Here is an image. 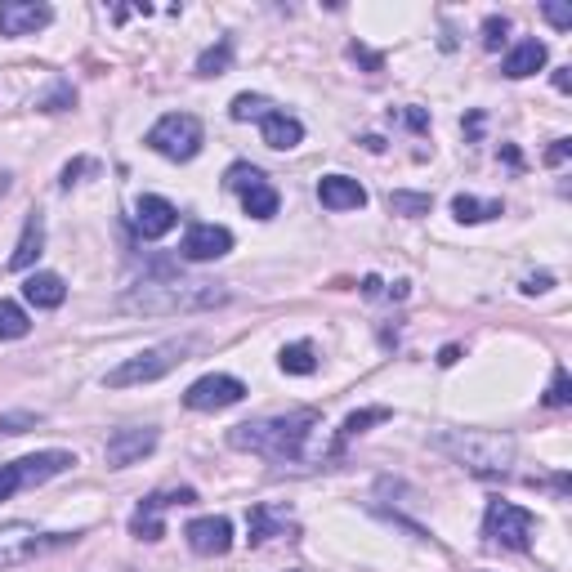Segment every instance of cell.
Masks as SVG:
<instances>
[{
  "instance_id": "6da1fadb",
  "label": "cell",
  "mask_w": 572,
  "mask_h": 572,
  "mask_svg": "<svg viewBox=\"0 0 572 572\" xmlns=\"http://www.w3.org/2000/svg\"><path fill=\"white\" fill-rule=\"evenodd\" d=\"M322 425L318 412H286V416H260V421H242L228 429V443L237 452H251L264 456V461H278V465H295L304 461V447H309L313 429Z\"/></svg>"
},
{
  "instance_id": "7a4b0ae2",
  "label": "cell",
  "mask_w": 572,
  "mask_h": 572,
  "mask_svg": "<svg viewBox=\"0 0 572 572\" xmlns=\"http://www.w3.org/2000/svg\"><path fill=\"white\" fill-rule=\"evenodd\" d=\"M228 304V286L202 278H143L121 295V309L143 313V318H179V313H211Z\"/></svg>"
},
{
  "instance_id": "3957f363",
  "label": "cell",
  "mask_w": 572,
  "mask_h": 572,
  "mask_svg": "<svg viewBox=\"0 0 572 572\" xmlns=\"http://www.w3.org/2000/svg\"><path fill=\"white\" fill-rule=\"evenodd\" d=\"M429 443H434V452H443L447 461H456L479 479H505L519 456V443L505 429H438Z\"/></svg>"
},
{
  "instance_id": "277c9868",
  "label": "cell",
  "mask_w": 572,
  "mask_h": 572,
  "mask_svg": "<svg viewBox=\"0 0 572 572\" xmlns=\"http://www.w3.org/2000/svg\"><path fill=\"white\" fill-rule=\"evenodd\" d=\"M193 354V340H170V345H157V349H143L135 358H121L117 367L103 376L108 389H130V385H152V380L170 376L179 362H188Z\"/></svg>"
},
{
  "instance_id": "5b68a950",
  "label": "cell",
  "mask_w": 572,
  "mask_h": 572,
  "mask_svg": "<svg viewBox=\"0 0 572 572\" xmlns=\"http://www.w3.org/2000/svg\"><path fill=\"white\" fill-rule=\"evenodd\" d=\"M72 465H76V456L63 452V447H50V452H32V456H18V461L0 465V501H9L14 492H23V488H36V483L59 479V474H68Z\"/></svg>"
},
{
  "instance_id": "8992f818",
  "label": "cell",
  "mask_w": 572,
  "mask_h": 572,
  "mask_svg": "<svg viewBox=\"0 0 572 572\" xmlns=\"http://www.w3.org/2000/svg\"><path fill=\"white\" fill-rule=\"evenodd\" d=\"M202 143H206L202 121H197L193 112H166V117L148 130V148L161 152L166 161H193L197 152H202Z\"/></svg>"
},
{
  "instance_id": "52a82bcc",
  "label": "cell",
  "mask_w": 572,
  "mask_h": 572,
  "mask_svg": "<svg viewBox=\"0 0 572 572\" xmlns=\"http://www.w3.org/2000/svg\"><path fill=\"white\" fill-rule=\"evenodd\" d=\"M532 528H537L532 510H523L514 501H488V514H483V537L488 541H497L505 550H528Z\"/></svg>"
},
{
  "instance_id": "ba28073f",
  "label": "cell",
  "mask_w": 572,
  "mask_h": 572,
  "mask_svg": "<svg viewBox=\"0 0 572 572\" xmlns=\"http://www.w3.org/2000/svg\"><path fill=\"white\" fill-rule=\"evenodd\" d=\"M63 541H76V532L72 537H50V532H36L32 523H0V572L32 564L36 555L63 546Z\"/></svg>"
},
{
  "instance_id": "9c48e42d",
  "label": "cell",
  "mask_w": 572,
  "mask_h": 572,
  "mask_svg": "<svg viewBox=\"0 0 572 572\" xmlns=\"http://www.w3.org/2000/svg\"><path fill=\"white\" fill-rule=\"evenodd\" d=\"M193 501H197L193 488H170V492H152V497H143L135 505V514H130V537L161 541L166 537V510L170 505H193Z\"/></svg>"
},
{
  "instance_id": "30bf717a",
  "label": "cell",
  "mask_w": 572,
  "mask_h": 572,
  "mask_svg": "<svg viewBox=\"0 0 572 572\" xmlns=\"http://www.w3.org/2000/svg\"><path fill=\"white\" fill-rule=\"evenodd\" d=\"M161 443V429L157 425H126V429H112V438L103 443V461L108 470H130L139 465L143 456H152Z\"/></svg>"
},
{
  "instance_id": "8fae6325",
  "label": "cell",
  "mask_w": 572,
  "mask_h": 572,
  "mask_svg": "<svg viewBox=\"0 0 572 572\" xmlns=\"http://www.w3.org/2000/svg\"><path fill=\"white\" fill-rule=\"evenodd\" d=\"M242 398H246V385L237 376H224V371H211V376L193 380L184 389L188 412H224V407H237Z\"/></svg>"
},
{
  "instance_id": "7c38bea8",
  "label": "cell",
  "mask_w": 572,
  "mask_h": 572,
  "mask_svg": "<svg viewBox=\"0 0 572 572\" xmlns=\"http://www.w3.org/2000/svg\"><path fill=\"white\" fill-rule=\"evenodd\" d=\"M233 251V233L224 224H193L179 242V255L193 264H211V260H224Z\"/></svg>"
},
{
  "instance_id": "4fadbf2b",
  "label": "cell",
  "mask_w": 572,
  "mask_h": 572,
  "mask_svg": "<svg viewBox=\"0 0 572 572\" xmlns=\"http://www.w3.org/2000/svg\"><path fill=\"white\" fill-rule=\"evenodd\" d=\"M54 23V9L41 0H5L0 5V36H36Z\"/></svg>"
},
{
  "instance_id": "5bb4252c",
  "label": "cell",
  "mask_w": 572,
  "mask_h": 572,
  "mask_svg": "<svg viewBox=\"0 0 572 572\" xmlns=\"http://www.w3.org/2000/svg\"><path fill=\"white\" fill-rule=\"evenodd\" d=\"M184 537H188V546H193V555L215 559V555H228V550H233V523H228L224 514H206V519L188 523Z\"/></svg>"
},
{
  "instance_id": "9a60e30c",
  "label": "cell",
  "mask_w": 572,
  "mask_h": 572,
  "mask_svg": "<svg viewBox=\"0 0 572 572\" xmlns=\"http://www.w3.org/2000/svg\"><path fill=\"white\" fill-rule=\"evenodd\" d=\"M179 224V211L166 202V197H157V193H143L139 202H135V228L148 242H157V237H166L170 228Z\"/></svg>"
},
{
  "instance_id": "2e32d148",
  "label": "cell",
  "mask_w": 572,
  "mask_h": 572,
  "mask_svg": "<svg viewBox=\"0 0 572 572\" xmlns=\"http://www.w3.org/2000/svg\"><path fill=\"white\" fill-rule=\"evenodd\" d=\"M318 202L327 206V211H362V206H367V188L349 175H327L318 184Z\"/></svg>"
},
{
  "instance_id": "e0dca14e",
  "label": "cell",
  "mask_w": 572,
  "mask_h": 572,
  "mask_svg": "<svg viewBox=\"0 0 572 572\" xmlns=\"http://www.w3.org/2000/svg\"><path fill=\"white\" fill-rule=\"evenodd\" d=\"M41 251H45V215L32 211V215H27V224H23V237H18L14 255H9V269H14V273L32 269V264L41 260Z\"/></svg>"
},
{
  "instance_id": "ac0fdd59",
  "label": "cell",
  "mask_w": 572,
  "mask_h": 572,
  "mask_svg": "<svg viewBox=\"0 0 572 572\" xmlns=\"http://www.w3.org/2000/svg\"><path fill=\"white\" fill-rule=\"evenodd\" d=\"M260 135L269 148H278V152H291V148H300L304 143V126H300V117H291V112H278L273 108L269 117L260 121Z\"/></svg>"
},
{
  "instance_id": "d6986e66",
  "label": "cell",
  "mask_w": 572,
  "mask_h": 572,
  "mask_svg": "<svg viewBox=\"0 0 572 572\" xmlns=\"http://www.w3.org/2000/svg\"><path fill=\"white\" fill-rule=\"evenodd\" d=\"M546 59H550L546 41H519V45H514V50L501 59V72L510 76V81H523V76H532V72L546 68Z\"/></svg>"
},
{
  "instance_id": "ffe728a7",
  "label": "cell",
  "mask_w": 572,
  "mask_h": 572,
  "mask_svg": "<svg viewBox=\"0 0 572 572\" xmlns=\"http://www.w3.org/2000/svg\"><path fill=\"white\" fill-rule=\"evenodd\" d=\"M286 528H291V514H286V510H273V505H251V514H246L251 546H264L269 537H282Z\"/></svg>"
},
{
  "instance_id": "44dd1931",
  "label": "cell",
  "mask_w": 572,
  "mask_h": 572,
  "mask_svg": "<svg viewBox=\"0 0 572 572\" xmlns=\"http://www.w3.org/2000/svg\"><path fill=\"white\" fill-rule=\"evenodd\" d=\"M23 295L36 309H59V304L68 300V282H63L59 273H32V278L23 282Z\"/></svg>"
},
{
  "instance_id": "7402d4cb",
  "label": "cell",
  "mask_w": 572,
  "mask_h": 572,
  "mask_svg": "<svg viewBox=\"0 0 572 572\" xmlns=\"http://www.w3.org/2000/svg\"><path fill=\"white\" fill-rule=\"evenodd\" d=\"M242 206H246V215L251 219H273L278 215V206H282V197H278V188H273L269 179H255V184L242 193Z\"/></svg>"
},
{
  "instance_id": "603a6c76",
  "label": "cell",
  "mask_w": 572,
  "mask_h": 572,
  "mask_svg": "<svg viewBox=\"0 0 572 572\" xmlns=\"http://www.w3.org/2000/svg\"><path fill=\"white\" fill-rule=\"evenodd\" d=\"M278 367L286 376H313V371H318V349H313L309 340H295V345H286L278 354Z\"/></svg>"
},
{
  "instance_id": "cb8c5ba5",
  "label": "cell",
  "mask_w": 572,
  "mask_h": 572,
  "mask_svg": "<svg viewBox=\"0 0 572 572\" xmlns=\"http://www.w3.org/2000/svg\"><path fill=\"white\" fill-rule=\"evenodd\" d=\"M389 416H394V412H389V407H362V412H354V416H349V421H345V425H340V438H336V447H345V443H349V438L367 434V429H371V425H385V421H389Z\"/></svg>"
},
{
  "instance_id": "d4e9b609",
  "label": "cell",
  "mask_w": 572,
  "mask_h": 572,
  "mask_svg": "<svg viewBox=\"0 0 572 572\" xmlns=\"http://www.w3.org/2000/svg\"><path fill=\"white\" fill-rule=\"evenodd\" d=\"M228 68H233V41L219 36L211 50H202V59H197V76H224Z\"/></svg>"
},
{
  "instance_id": "484cf974",
  "label": "cell",
  "mask_w": 572,
  "mask_h": 572,
  "mask_svg": "<svg viewBox=\"0 0 572 572\" xmlns=\"http://www.w3.org/2000/svg\"><path fill=\"white\" fill-rule=\"evenodd\" d=\"M452 215L461 219V224H483V219L501 215V202H479V197L461 193V197H452Z\"/></svg>"
},
{
  "instance_id": "4316f807",
  "label": "cell",
  "mask_w": 572,
  "mask_h": 572,
  "mask_svg": "<svg viewBox=\"0 0 572 572\" xmlns=\"http://www.w3.org/2000/svg\"><path fill=\"white\" fill-rule=\"evenodd\" d=\"M32 331V318H27L23 304L0 300V340H23Z\"/></svg>"
},
{
  "instance_id": "83f0119b",
  "label": "cell",
  "mask_w": 572,
  "mask_h": 572,
  "mask_svg": "<svg viewBox=\"0 0 572 572\" xmlns=\"http://www.w3.org/2000/svg\"><path fill=\"white\" fill-rule=\"evenodd\" d=\"M385 202H389V211H394V215L421 219V215H429V206H434V197H429V193H407V188H394V193H389Z\"/></svg>"
},
{
  "instance_id": "f1b7e54d",
  "label": "cell",
  "mask_w": 572,
  "mask_h": 572,
  "mask_svg": "<svg viewBox=\"0 0 572 572\" xmlns=\"http://www.w3.org/2000/svg\"><path fill=\"white\" fill-rule=\"evenodd\" d=\"M269 99H264V94H237L233 103H228V117L233 121H264L269 117Z\"/></svg>"
},
{
  "instance_id": "f546056e",
  "label": "cell",
  "mask_w": 572,
  "mask_h": 572,
  "mask_svg": "<svg viewBox=\"0 0 572 572\" xmlns=\"http://www.w3.org/2000/svg\"><path fill=\"white\" fill-rule=\"evenodd\" d=\"M255 179H264L260 170L246 166V161H233V166H228V175H224V188H228V193H246Z\"/></svg>"
},
{
  "instance_id": "4dcf8cb0",
  "label": "cell",
  "mask_w": 572,
  "mask_h": 572,
  "mask_svg": "<svg viewBox=\"0 0 572 572\" xmlns=\"http://www.w3.org/2000/svg\"><path fill=\"white\" fill-rule=\"evenodd\" d=\"M72 103H76V90H72V85H68V81H54V90L45 94L36 108H41V112H68Z\"/></svg>"
},
{
  "instance_id": "1f68e13d",
  "label": "cell",
  "mask_w": 572,
  "mask_h": 572,
  "mask_svg": "<svg viewBox=\"0 0 572 572\" xmlns=\"http://www.w3.org/2000/svg\"><path fill=\"white\" fill-rule=\"evenodd\" d=\"M572 403V380L564 367H555V376H550V389H546V407H568Z\"/></svg>"
},
{
  "instance_id": "d6a6232c",
  "label": "cell",
  "mask_w": 572,
  "mask_h": 572,
  "mask_svg": "<svg viewBox=\"0 0 572 572\" xmlns=\"http://www.w3.org/2000/svg\"><path fill=\"white\" fill-rule=\"evenodd\" d=\"M45 416L41 412H5L0 416V434H27V429H36Z\"/></svg>"
},
{
  "instance_id": "836d02e7",
  "label": "cell",
  "mask_w": 572,
  "mask_h": 572,
  "mask_svg": "<svg viewBox=\"0 0 572 572\" xmlns=\"http://www.w3.org/2000/svg\"><path fill=\"white\" fill-rule=\"evenodd\" d=\"M505 36H510V18H501V14L483 18V50H501Z\"/></svg>"
},
{
  "instance_id": "e575fe53",
  "label": "cell",
  "mask_w": 572,
  "mask_h": 572,
  "mask_svg": "<svg viewBox=\"0 0 572 572\" xmlns=\"http://www.w3.org/2000/svg\"><path fill=\"white\" fill-rule=\"evenodd\" d=\"M349 54H354V59H358L362 68H367V72H380V68H385V59H380V54H371L367 45H358V41L349 45Z\"/></svg>"
},
{
  "instance_id": "d590c367",
  "label": "cell",
  "mask_w": 572,
  "mask_h": 572,
  "mask_svg": "<svg viewBox=\"0 0 572 572\" xmlns=\"http://www.w3.org/2000/svg\"><path fill=\"white\" fill-rule=\"evenodd\" d=\"M541 14H546L559 32H568V27H572V9L568 5H541Z\"/></svg>"
},
{
  "instance_id": "8d00e7d4",
  "label": "cell",
  "mask_w": 572,
  "mask_h": 572,
  "mask_svg": "<svg viewBox=\"0 0 572 572\" xmlns=\"http://www.w3.org/2000/svg\"><path fill=\"white\" fill-rule=\"evenodd\" d=\"M90 166H94V161H85V157L68 161V166H63V179H59V184H63V188H72L76 179H81V175H85V170H90Z\"/></svg>"
},
{
  "instance_id": "74e56055",
  "label": "cell",
  "mask_w": 572,
  "mask_h": 572,
  "mask_svg": "<svg viewBox=\"0 0 572 572\" xmlns=\"http://www.w3.org/2000/svg\"><path fill=\"white\" fill-rule=\"evenodd\" d=\"M550 286H555L550 273H528V278H523V295H541V291H550Z\"/></svg>"
},
{
  "instance_id": "f35d334b",
  "label": "cell",
  "mask_w": 572,
  "mask_h": 572,
  "mask_svg": "<svg viewBox=\"0 0 572 572\" xmlns=\"http://www.w3.org/2000/svg\"><path fill=\"white\" fill-rule=\"evenodd\" d=\"M568 152H572V139H555V143L546 148V166H564Z\"/></svg>"
},
{
  "instance_id": "ab89813d",
  "label": "cell",
  "mask_w": 572,
  "mask_h": 572,
  "mask_svg": "<svg viewBox=\"0 0 572 572\" xmlns=\"http://www.w3.org/2000/svg\"><path fill=\"white\" fill-rule=\"evenodd\" d=\"M403 121L416 130V135H425V130H429V112L425 108H403Z\"/></svg>"
},
{
  "instance_id": "60d3db41",
  "label": "cell",
  "mask_w": 572,
  "mask_h": 572,
  "mask_svg": "<svg viewBox=\"0 0 572 572\" xmlns=\"http://www.w3.org/2000/svg\"><path fill=\"white\" fill-rule=\"evenodd\" d=\"M461 362V345H447L443 354H438V367H456Z\"/></svg>"
},
{
  "instance_id": "b9f144b4",
  "label": "cell",
  "mask_w": 572,
  "mask_h": 572,
  "mask_svg": "<svg viewBox=\"0 0 572 572\" xmlns=\"http://www.w3.org/2000/svg\"><path fill=\"white\" fill-rule=\"evenodd\" d=\"M555 90H572V76H568V68H555Z\"/></svg>"
},
{
  "instance_id": "7bdbcfd3",
  "label": "cell",
  "mask_w": 572,
  "mask_h": 572,
  "mask_svg": "<svg viewBox=\"0 0 572 572\" xmlns=\"http://www.w3.org/2000/svg\"><path fill=\"white\" fill-rule=\"evenodd\" d=\"M362 148H367V152H385V139H380V135H367V139H362Z\"/></svg>"
},
{
  "instance_id": "ee69618b",
  "label": "cell",
  "mask_w": 572,
  "mask_h": 572,
  "mask_svg": "<svg viewBox=\"0 0 572 572\" xmlns=\"http://www.w3.org/2000/svg\"><path fill=\"white\" fill-rule=\"evenodd\" d=\"M465 130H470V135H479V130H483V112H470V121H465Z\"/></svg>"
},
{
  "instance_id": "f6af8a7d",
  "label": "cell",
  "mask_w": 572,
  "mask_h": 572,
  "mask_svg": "<svg viewBox=\"0 0 572 572\" xmlns=\"http://www.w3.org/2000/svg\"><path fill=\"white\" fill-rule=\"evenodd\" d=\"M501 157H505V161H510V166H523V157H519V148H510V143H505V148H501Z\"/></svg>"
},
{
  "instance_id": "bcb514c9",
  "label": "cell",
  "mask_w": 572,
  "mask_h": 572,
  "mask_svg": "<svg viewBox=\"0 0 572 572\" xmlns=\"http://www.w3.org/2000/svg\"><path fill=\"white\" fill-rule=\"evenodd\" d=\"M362 295H380V278H362Z\"/></svg>"
}]
</instances>
